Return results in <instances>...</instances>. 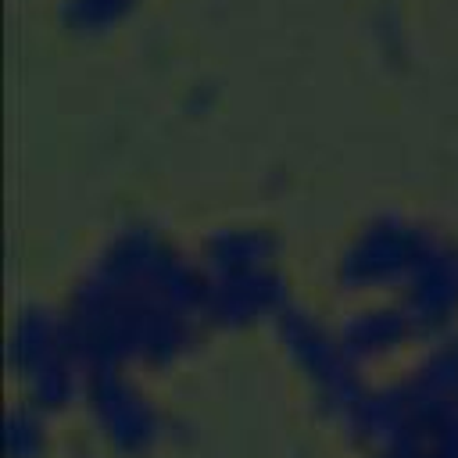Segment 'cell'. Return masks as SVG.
<instances>
[{
	"label": "cell",
	"instance_id": "6da1fadb",
	"mask_svg": "<svg viewBox=\"0 0 458 458\" xmlns=\"http://www.w3.org/2000/svg\"><path fill=\"white\" fill-rule=\"evenodd\" d=\"M61 311L89 372L168 369L208 329L197 258L147 222L114 229L93 250Z\"/></svg>",
	"mask_w": 458,
	"mask_h": 458
},
{
	"label": "cell",
	"instance_id": "7a4b0ae2",
	"mask_svg": "<svg viewBox=\"0 0 458 458\" xmlns=\"http://www.w3.org/2000/svg\"><path fill=\"white\" fill-rule=\"evenodd\" d=\"M437 243L440 233L408 215H376L340 247L333 261L336 290L351 301L401 297Z\"/></svg>",
	"mask_w": 458,
	"mask_h": 458
},
{
	"label": "cell",
	"instance_id": "3957f363",
	"mask_svg": "<svg viewBox=\"0 0 458 458\" xmlns=\"http://www.w3.org/2000/svg\"><path fill=\"white\" fill-rule=\"evenodd\" d=\"M7 365L21 383L29 404L47 415H61L72 404H82L89 365L72 336L64 311L32 304L14 318Z\"/></svg>",
	"mask_w": 458,
	"mask_h": 458
},
{
	"label": "cell",
	"instance_id": "277c9868",
	"mask_svg": "<svg viewBox=\"0 0 458 458\" xmlns=\"http://www.w3.org/2000/svg\"><path fill=\"white\" fill-rule=\"evenodd\" d=\"M272 329H276V340L283 344L290 365L304 379L318 415L340 429L344 419L361 401V394L369 390V379H365V369L344 347L336 326H329L315 311H304V308L290 304L276 318Z\"/></svg>",
	"mask_w": 458,
	"mask_h": 458
},
{
	"label": "cell",
	"instance_id": "5b68a950",
	"mask_svg": "<svg viewBox=\"0 0 458 458\" xmlns=\"http://www.w3.org/2000/svg\"><path fill=\"white\" fill-rule=\"evenodd\" d=\"M82 408L93 437L122 458H143L168 437V419L143 383L125 369L89 372Z\"/></svg>",
	"mask_w": 458,
	"mask_h": 458
},
{
	"label": "cell",
	"instance_id": "8992f818",
	"mask_svg": "<svg viewBox=\"0 0 458 458\" xmlns=\"http://www.w3.org/2000/svg\"><path fill=\"white\" fill-rule=\"evenodd\" d=\"M286 308H290V293L279 265H254V268H229V272L204 276L208 326L233 329V333L254 329L265 322L276 326V318Z\"/></svg>",
	"mask_w": 458,
	"mask_h": 458
},
{
	"label": "cell",
	"instance_id": "52a82bcc",
	"mask_svg": "<svg viewBox=\"0 0 458 458\" xmlns=\"http://www.w3.org/2000/svg\"><path fill=\"white\" fill-rule=\"evenodd\" d=\"M336 333L361 369L390 361V358L404 354L415 340H426L397 297L354 301V308L336 322Z\"/></svg>",
	"mask_w": 458,
	"mask_h": 458
},
{
	"label": "cell",
	"instance_id": "ba28073f",
	"mask_svg": "<svg viewBox=\"0 0 458 458\" xmlns=\"http://www.w3.org/2000/svg\"><path fill=\"white\" fill-rule=\"evenodd\" d=\"M397 301L408 308L426 340L451 333V322L458 318V240L440 236V243Z\"/></svg>",
	"mask_w": 458,
	"mask_h": 458
},
{
	"label": "cell",
	"instance_id": "9c48e42d",
	"mask_svg": "<svg viewBox=\"0 0 458 458\" xmlns=\"http://www.w3.org/2000/svg\"><path fill=\"white\" fill-rule=\"evenodd\" d=\"M200 272H229V268H254V265H279V236L258 222H233L211 229L197 247Z\"/></svg>",
	"mask_w": 458,
	"mask_h": 458
},
{
	"label": "cell",
	"instance_id": "30bf717a",
	"mask_svg": "<svg viewBox=\"0 0 458 458\" xmlns=\"http://www.w3.org/2000/svg\"><path fill=\"white\" fill-rule=\"evenodd\" d=\"M140 0H57V18L75 36H104L118 29Z\"/></svg>",
	"mask_w": 458,
	"mask_h": 458
},
{
	"label": "cell",
	"instance_id": "8fae6325",
	"mask_svg": "<svg viewBox=\"0 0 458 458\" xmlns=\"http://www.w3.org/2000/svg\"><path fill=\"white\" fill-rule=\"evenodd\" d=\"M47 419L50 415L29 401L14 404L7 411V458H47L54 447Z\"/></svg>",
	"mask_w": 458,
	"mask_h": 458
}]
</instances>
